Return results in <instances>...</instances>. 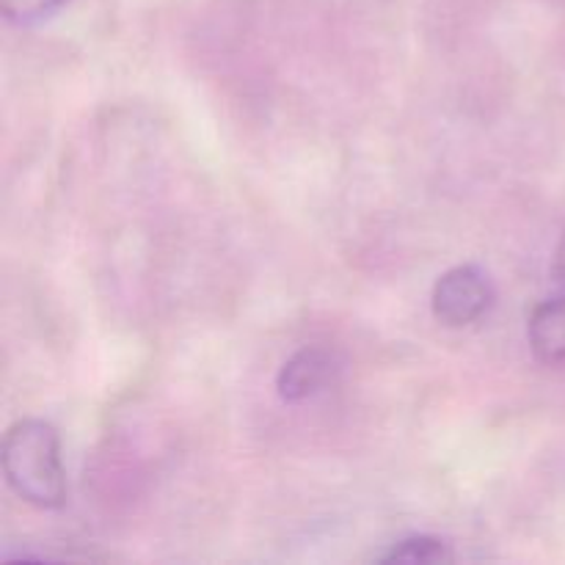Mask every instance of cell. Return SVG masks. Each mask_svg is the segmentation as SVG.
Masks as SVG:
<instances>
[{"instance_id":"6da1fadb","label":"cell","mask_w":565,"mask_h":565,"mask_svg":"<svg viewBox=\"0 0 565 565\" xmlns=\"http://www.w3.org/2000/svg\"><path fill=\"white\" fill-rule=\"evenodd\" d=\"M3 475L20 500L42 511L66 505V472L58 430L36 417L17 419L3 436Z\"/></svg>"},{"instance_id":"7a4b0ae2","label":"cell","mask_w":565,"mask_h":565,"mask_svg":"<svg viewBox=\"0 0 565 565\" xmlns=\"http://www.w3.org/2000/svg\"><path fill=\"white\" fill-rule=\"evenodd\" d=\"M494 303V285L480 265H456L439 276L430 296L434 318L447 329H463L486 318Z\"/></svg>"},{"instance_id":"3957f363","label":"cell","mask_w":565,"mask_h":565,"mask_svg":"<svg viewBox=\"0 0 565 565\" xmlns=\"http://www.w3.org/2000/svg\"><path fill=\"white\" fill-rule=\"evenodd\" d=\"M334 356L323 348H303L285 362L276 379L281 401L301 403L318 395L334 379Z\"/></svg>"},{"instance_id":"277c9868","label":"cell","mask_w":565,"mask_h":565,"mask_svg":"<svg viewBox=\"0 0 565 565\" xmlns=\"http://www.w3.org/2000/svg\"><path fill=\"white\" fill-rule=\"evenodd\" d=\"M530 351L546 367H565V292L539 303L527 326Z\"/></svg>"},{"instance_id":"5b68a950","label":"cell","mask_w":565,"mask_h":565,"mask_svg":"<svg viewBox=\"0 0 565 565\" xmlns=\"http://www.w3.org/2000/svg\"><path fill=\"white\" fill-rule=\"evenodd\" d=\"M381 563H408V565H436L450 563L452 552L450 544L434 535H408V539L397 541L390 552L379 557Z\"/></svg>"},{"instance_id":"8992f818","label":"cell","mask_w":565,"mask_h":565,"mask_svg":"<svg viewBox=\"0 0 565 565\" xmlns=\"http://www.w3.org/2000/svg\"><path fill=\"white\" fill-rule=\"evenodd\" d=\"M66 6V0H0V11L11 25L31 28L50 20Z\"/></svg>"},{"instance_id":"52a82bcc","label":"cell","mask_w":565,"mask_h":565,"mask_svg":"<svg viewBox=\"0 0 565 565\" xmlns=\"http://www.w3.org/2000/svg\"><path fill=\"white\" fill-rule=\"evenodd\" d=\"M552 276L557 279V285L565 287V232L561 237V243H557L555 248V263H552Z\"/></svg>"}]
</instances>
